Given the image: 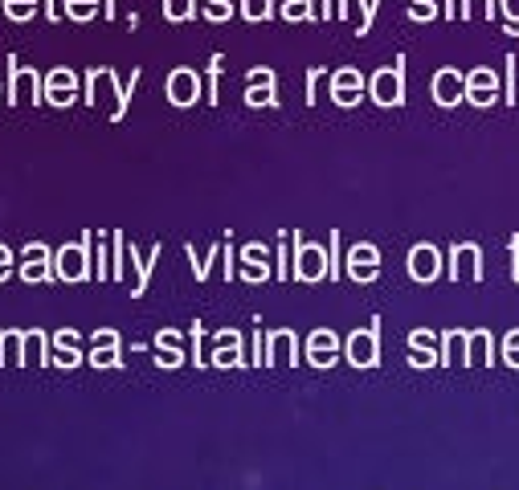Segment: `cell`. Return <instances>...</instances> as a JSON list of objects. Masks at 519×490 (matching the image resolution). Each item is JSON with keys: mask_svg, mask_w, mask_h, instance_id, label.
<instances>
[{"mask_svg": "<svg viewBox=\"0 0 519 490\" xmlns=\"http://www.w3.org/2000/svg\"><path fill=\"white\" fill-rule=\"evenodd\" d=\"M54 274L66 278V282H78L86 278V237L78 245H62L58 250V261H54Z\"/></svg>", "mask_w": 519, "mask_h": 490, "instance_id": "cell-1", "label": "cell"}, {"mask_svg": "<svg viewBox=\"0 0 519 490\" xmlns=\"http://www.w3.org/2000/svg\"><path fill=\"white\" fill-rule=\"evenodd\" d=\"M197 94H201V78L192 70H176L172 78H168V98H172L176 106L197 103Z\"/></svg>", "mask_w": 519, "mask_h": 490, "instance_id": "cell-2", "label": "cell"}, {"mask_svg": "<svg viewBox=\"0 0 519 490\" xmlns=\"http://www.w3.org/2000/svg\"><path fill=\"white\" fill-rule=\"evenodd\" d=\"M50 250L45 245H25V261H21V278L25 282H42V278H50Z\"/></svg>", "mask_w": 519, "mask_h": 490, "instance_id": "cell-3", "label": "cell"}, {"mask_svg": "<svg viewBox=\"0 0 519 490\" xmlns=\"http://www.w3.org/2000/svg\"><path fill=\"white\" fill-rule=\"evenodd\" d=\"M348 359H352L356 368L377 364V331H356L352 339H348Z\"/></svg>", "mask_w": 519, "mask_h": 490, "instance_id": "cell-4", "label": "cell"}, {"mask_svg": "<svg viewBox=\"0 0 519 490\" xmlns=\"http://www.w3.org/2000/svg\"><path fill=\"white\" fill-rule=\"evenodd\" d=\"M13 65V82H9V103H21V98H37V74L21 62H9Z\"/></svg>", "mask_w": 519, "mask_h": 490, "instance_id": "cell-5", "label": "cell"}, {"mask_svg": "<svg viewBox=\"0 0 519 490\" xmlns=\"http://www.w3.org/2000/svg\"><path fill=\"white\" fill-rule=\"evenodd\" d=\"M45 98L58 103V106L74 103V74H70V70H54L50 78H45Z\"/></svg>", "mask_w": 519, "mask_h": 490, "instance_id": "cell-6", "label": "cell"}, {"mask_svg": "<svg viewBox=\"0 0 519 490\" xmlns=\"http://www.w3.org/2000/svg\"><path fill=\"white\" fill-rule=\"evenodd\" d=\"M372 94H377V103H385V106L401 103V70L377 74V78H372Z\"/></svg>", "mask_w": 519, "mask_h": 490, "instance_id": "cell-7", "label": "cell"}, {"mask_svg": "<svg viewBox=\"0 0 519 490\" xmlns=\"http://www.w3.org/2000/svg\"><path fill=\"white\" fill-rule=\"evenodd\" d=\"M0 364H25V331H0Z\"/></svg>", "mask_w": 519, "mask_h": 490, "instance_id": "cell-8", "label": "cell"}, {"mask_svg": "<svg viewBox=\"0 0 519 490\" xmlns=\"http://www.w3.org/2000/svg\"><path fill=\"white\" fill-rule=\"evenodd\" d=\"M348 270H352V278H372L377 274V250L372 245H356L352 258H348Z\"/></svg>", "mask_w": 519, "mask_h": 490, "instance_id": "cell-9", "label": "cell"}, {"mask_svg": "<svg viewBox=\"0 0 519 490\" xmlns=\"http://www.w3.org/2000/svg\"><path fill=\"white\" fill-rule=\"evenodd\" d=\"M323 274V250L299 241V278H319Z\"/></svg>", "mask_w": 519, "mask_h": 490, "instance_id": "cell-10", "label": "cell"}, {"mask_svg": "<svg viewBox=\"0 0 519 490\" xmlns=\"http://www.w3.org/2000/svg\"><path fill=\"white\" fill-rule=\"evenodd\" d=\"M356 94H360V74H356V70H339L336 74V103L348 106V103H356Z\"/></svg>", "mask_w": 519, "mask_h": 490, "instance_id": "cell-11", "label": "cell"}, {"mask_svg": "<svg viewBox=\"0 0 519 490\" xmlns=\"http://www.w3.org/2000/svg\"><path fill=\"white\" fill-rule=\"evenodd\" d=\"M54 343H58V359H54V364L74 368V364H78V351H74L78 335H74V331H58V335H54Z\"/></svg>", "mask_w": 519, "mask_h": 490, "instance_id": "cell-12", "label": "cell"}, {"mask_svg": "<svg viewBox=\"0 0 519 490\" xmlns=\"http://www.w3.org/2000/svg\"><path fill=\"white\" fill-rule=\"evenodd\" d=\"M29 359H34V364H54V359L45 356V335L34 331V327L25 331V364H29Z\"/></svg>", "mask_w": 519, "mask_h": 490, "instance_id": "cell-13", "label": "cell"}, {"mask_svg": "<svg viewBox=\"0 0 519 490\" xmlns=\"http://www.w3.org/2000/svg\"><path fill=\"white\" fill-rule=\"evenodd\" d=\"M331 351H336V339H331L328 331H319V335H311V359L315 364H331Z\"/></svg>", "mask_w": 519, "mask_h": 490, "instance_id": "cell-14", "label": "cell"}, {"mask_svg": "<svg viewBox=\"0 0 519 490\" xmlns=\"http://www.w3.org/2000/svg\"><path fill=\"white\" fill-rule=\"evenodd\" d=\"M409 270H413L417 278H429V274H434V250H426V245H421V250H413Z\"/></svg>", "mask_w": 519, "mask_h": 490, "instance_id": "cell-15", "label": "cell"}, {"mask_svg": "<svg viewBox=\"0 0 519 490\" xmlns=\"http://www.w3.org/2000/svg\"><path fill=\"white\" fill-rule=\"evenodd\" d=\"M5 13H9L13 21H29V16L37 13V0H5Z\"/></svg>", "mask_w": 519, "mask_h": 490, "instance_id": "cell-16", "label": "cell"}, {"mask_svg": "<svg viewBox=\"0 0 519 490\" xmlns=\"http://www.w3.org/2000/svg\"><path fill=\"white\" fill-rule=\"evenodd\" d=\"M94 343H103V348H111V343H115V335H111V331H103V335H99V339H94ZM91 364H99V368H111V364H119V359H115V351H94V356H91Z\"/></svg>", "mask_w": 519, "mask_h": 490, "instance_id": "cell-17", "label": "cell"}, {"mask_svg": "<svg viewBox=\"0 0 519 490\" xmlns=\"http://www.w3.org/2000/svg\"><path fill=\"white\" fill-rule=\"evenodd\" d=\"M66 13L70 16H91L94 13V0H66Z\"/></svg>", "mask_w": 519, "mask_h": 490, "instance_id": "cell-18", "label": "cell"}, {"mask_svg": "<svg viewBox=\"0 0 519 490\" xmlns=\"http://www.w3.org/2000/svg\"><path fill=\"white\" fill-rule=\"evenodd\" d=\"M9 274H13V250L9 245H0V282H5Z\"/></svg>", "mask_w": 519, "mask_h": 490, "instance_id": "cell-19", "label": "cell"}, {"mask_svg": "<svg viewBox=\"0 0 519 490\" xmlns=\"http://www.w3.org/2000/svg\"><path fill=\"white\" fill-rule=\"evenodd\" d=\"M282 13H287V16H307L311 8H307V0H287V5H282Z\"/></svg>", "mask_w": 519, "mask_h": 490, "instance_id": "cell-20", "label": "cell"}, {"mask_svg": "<svg viewBox=\"0 0 519 490\" xmlns=\"http://www.w3.org/2000/svg\"><path fill=\"white\" fill-rule=\"evenodd\" d=\"M246 98H250V103H254V106H258V103H274V98H270V90H250Z\"/></svg>", "mask_w": 519, "mask_h": 490, "instance_id": "cell-21", "label": "cell"}, {"mask_svg": "<svg viewBox=\"0 0 519 490\" xmlns=\"http://www.w3.org/2000/svg\"><path fill=\"white\" fill-rule=\"evenodd\" d=\"M0 94H5V82H0Z\"/></svg>", "mask_w": 519, "mask_h": 490, "instance_id": "cell-22", "label": "cell"}]
</instances>
